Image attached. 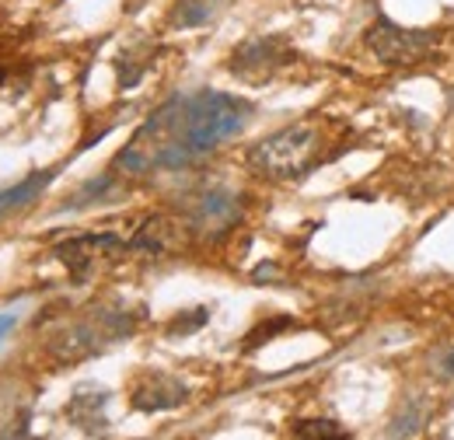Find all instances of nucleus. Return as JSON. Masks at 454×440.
<instances>
[{
    "mask_svg": "<svg viewBox=\"0 0 454 440\" xmlns=\"http://www.w3.org/2000/svg\"><path fill=\"white\" fill-rule=\"evenodd\" d=\"M252 119V106L227 91H182L161 109L151 112L129 144L115 154L113 168L122 175L182 171L214 154L221 144L238 137Z\"/></svg>",
    "mask_w": 454,
    "mask_h": 440,
    "instance_id": "1",
    "label": "nucleus"
},
{
    "mask_svg": "<svg viewBox=\"0 0 454 440\" xmlns=\"http://www.w3.org/2000/svg\"><path fill=\"white\" fill-rule=\"evenodd\" d=\"M322 144L325 133L318 122H294L259 140L248 151V165L266 178H301L322 161Z\"/></svg>",
    "mask_w": 454,
    "mask_h": 440,
    "instance_id": "2",
    "label": "nucleus"
},
{
    "mask_svg": "<svg viewBox=\"0 0 454 440\" xmlns=\"http://www.w3.org/2000/svg\"><path fill=\"white\" fill-rule=\"evenodd\" d=\"M441 43L437 32H423V28H402L395 21L381 18L367 28V46L385 67H409L427 59L430 50Z\"/></svg>",
    "mask_w": 454,
    "mask_h": 440,
    "instance_id": "3",
    "label": "nucleus"
},
{
    "mask_svg": "<svg viewBox=\"0 0 454 440\" xmlns=\"http://www.w3.org/2000/svg\"><path fill=\"white\" fill-rule=\"evenodd\" d=\"M290 63H294V46L284 35H255L231 53L227 70L234 77H241L245 84H266Z\"/></svg>",
    "mask_w": 454,
    "mask_h": 440,
    "instance_id": "4",
    "label": "nucleus"
},
{
    "mask_svg": "<svg viewBox=\"0 0 454 440\" xmlns=\"http://www.w3.org/2000/svg\"><path fill=\"white\" fill-rule=\"evenodd\" d=\"M115 252H126V245L115 234H81V238H70L57 248L59 263L77 279L91 273L102 259H113Z\"/></svg>",
    "mask_w": 454,
    "mask_h": 440,
    "instance_id": "5",
    "label": "nucleus"
},
{
    "mask_svg": "<svg viewBox=\"0 0 454 440\" xmlns=\"http://www.w3.org/2000/svg\"><path fill=\"white\" fill-rule=\"evenodd\" d=\"M185 398H189V388L165 371H144L129 388V402L140 412H165V409L182 405Z\"/></svg>",
    "mask_w": 454,
    "mask_h": 440,
    "instance_id": "6",
    "label": "nucleus"
},
{
    "mask_svg": "<svg viewBox=\"0 0 454 440\" xmlns=\"http://www.w3.org/2000/svg\"><path fill=\"white\" fill-rule=\"evenodd\" d=\"M234 220H238V200L224 189H210L192 203V227L203 234L227 231Z\"/></svg>",
    "mask_w": 454,
    "mask_h": 440,
    "instance_id": "7",
    "label": "nucleus"
},
{
    "mask_svg": "<svg viewBox=\"0 0 454 440\" xmlns=\"http://www.w3.org/2000/svg\"><path fill=\"white\" fill-rule=\"evenodd\" d=\"M53 178H57V171H53V168H43V171H32L28 178H21V182L11 185V189H0V217L21 210V207H28V203H35V200L53 185Z\"/></svg>",
    "mask_w": 454,
    "mask_h": 440,
    "instance_id": "8",
    "label": "nucleus"
},
{
    "mask_svg": "<svg viewBox=\"0 0 454 440\" xmlns=\"http://www.w3.org/2000/svg\"><path fill=\"white\" fill-rule=\"evenodd\" d=\"M227 4H231V0H178V4H175L171 21H175L178 28H196V25L214 21Z\"/></svg>",
    "mask_w": 454,
    "mask_h": 440,
    "instance_id": "9",
    "label": "nucleus"
},
{
    "mask_svg": "<svg viewBox=\"0 0 454 440\" xmlns=\"http://www.w3.org/2000/svg\"><path fill=\"white\" fill-rule=\"evenodd\" d=\"M294 437H346V430L333 420H304L294 423Z\"/></svg>",
    "mask_w": 454,
    "mask_h": 440,
    "instance_id": "10",
    "label": "nucleus"
},
{
    "mask_svg": "<svg viewBox=\"0 0 454 440\" xmlns=\"http://www.w3.org/2000/svg\"><path fill=\"white\" fill-rule=\"evenodd\" d=\"M14 329H18V311H0V346Z\"/></svg>",
    "mask_w": 454,
    "mask_h": 440,
    "instance_id": "11",
    "label": "nucleus"
},
{
    "mask_svg": "<svg viewBox=\"0 0 454 440\" xmlns=\"http://www.w3.org/2000/svg\"><path fill=\"white\" fill-rule=\"evenodd\" d=\"M444 371H448V374H454V350L448 353V360H444Z\"/></svg>",
    "mask_w": 454,
    "mask_h": 440,
    "instance_id": "12",
    "label": "nucleus"
},
{
    "mask_svg": "<svg viewBox=\"0 0 454 440\" xmlns=\"http://www.w3.org/2000/svg\"><path fill=\"white\" fill-rule=\"evenodd\" d=\"M0 81H4V70H0Z\"/></svg>",
    "mask_w": 454,
    "mask_h": 440,
    "instance_id": "13",
    "label": "nucleus"
}]
</instances>
